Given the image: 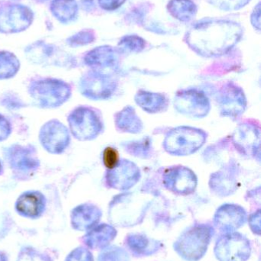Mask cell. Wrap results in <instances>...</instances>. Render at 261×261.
<instances>
[{
    "label": "cell",
    "mask_w": 261,
    "mask_h": 261,
    "mask_svg": "<svg viewBox=\"0 0 261 261\" xmlns=\"http://www.w3.org/2000/svg\"><path fill=\"white\" fill-rule=\"evenodd\" d=\"M41 206V200L35 194L24 195L20 198L17 205L18 211L31 216L38 215Z\"/></svg>",
    "instance_id": "obj_2"
},
{
    "label": "cell",
    "mask_w": 261,
    "mask_h": 261,
    "mask_svg": "<svg viewBox=\"0 0 261 261\" xmlns=\"http://www.w3.org/2000/svg\"><path fill=\"white\" fill-rule=\"evenodd\" d=\"M0 168H1V166H0Z\"/></svg>",
    "instance_id": "obj_5"
},
{
    "label": "cell",
    "mask_w": 261,
    "mask_h": 261,
    "mask_svg": "<svg viewBox=\"0 0 261 261\" xmlns=\"http://www.w3.org/2000/svg\"><path fill=\"white\" fill-rule=\"evenodd\" d=\"M119 161V154L115 149L112 147H107L104 153V163L106 167L108 169H113L116 167Z\"/></svg>",
    "instance_id": "obj_3"
},
{
    "label": "cell",
    "mask_w": 261,
    "mask_h": 261,
    "mask_svg": "<svg viewBox=\"0 0 261 261\" xmlns=\"http://www.w3.org/2000/svg\"><path fill=\"white\" fill-rule=\"evenodd\" d=\"M242 33L240 27L228 21H211L195 26L188 33L190 44L201 51L226 50L237 41Z\"/></svg>",
    "instance_id": "obj_1"
},
{
    "label": "cell",
    "mask_w": 261,
    "mask_h": 261,
    "mask_svg": "<svg viewBox=\"0 0 261 261\" xmlns=\"http://www.w3.org/2000/svg\"><path fill=\"white\" fill-rule=\"evenodd\" d=\"M248 1V0H213V3L224 9H234L243 6Z\"/></svg>",
    "instance_id": "obj_4"
}]
</instances>
